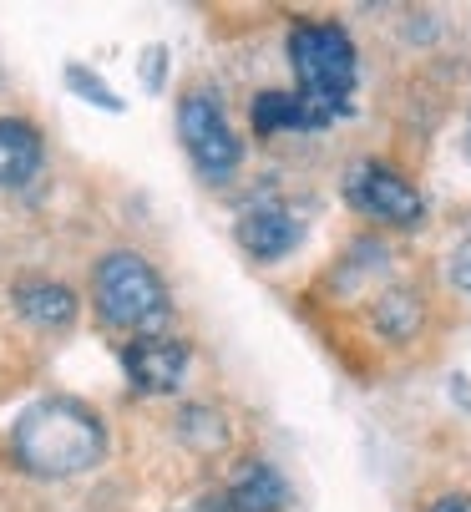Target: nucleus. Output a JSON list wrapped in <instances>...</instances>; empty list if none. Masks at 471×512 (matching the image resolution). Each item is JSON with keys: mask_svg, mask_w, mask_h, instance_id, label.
<instances>
[{"mask_svg": "<svg viewBox=\"0 0 471 512\" xmlns=\"http://www.w3.org/2000/svg\"><path fill=\"white\" fill-rule=\"evenodd\" d=\"M66 87H71L76 97H87L92 107H102V112H122V107H127V102H122V97L97 77V71H92V66H82V61H71V66H66Z\"/></svg>", "mask_w": 471, "mask_h": 512, "instance_id": "obj_13", "label": "nucleus"}, {"mask_svg": "<svg viewBox=\"0 0 471 512\" xmlns=\"http://www.w3.org/2000/svg\"><path fill=\"white\" fill-rule=\"evenodd\" d=\"M345 198L365 218H380V224H396V229H421V218H426L421 188L406 173H396L390 163H375V158H365L345 173Z\"/></svg>", "mask_w": 471, "mask_h": 512, "instance_id": "obj_5", "label": "nucleus"}, {"mask_svg": "<svg viewBox=\"0 0 471 512\" xmlns=\"http://www.w3.org/2000/svg\"><path fill=\"white\" fill-rule=\"evenodd\" d=\"M375 330L385 340L406 345L416 330H421V295H411V289H390V295L375 305Z\"/></svg>", "mask_w": 471, "mask_h": 512, "instance_id": "obj_12", "label": "nucleus"}, {"mask_svg": "<svg viewBox=\"0 0 471 512\" xmlns=\"http://www.w3.org/2000/svg\"><path fill=\"white\" fill-rule=\"evenodd\" d=\"M228 512H284L289 507V482L269 462H244L223 492Z\"/></svg>", "mask_w": 471, "mask_h": 512, "instance_id": "obj_10", "label": "nucleus"}, {"mask_svg": "<svg viewBox=\"0 0 471 512\" xmlns=\"http://www.w3.org/2000/svg\"><path fill=\"white\" fill-rule=\"evenodd\" d=\"M92 300L102 310L107 325L117 330H147L168 315V284L157 279V269L132 254V249H112L97 259L92 269Z\"/></svg>", "mask_w": 471, "mask_h": 512, "instance_id": "obj_3", "label": "nucleus"}, {"mask_svg": "<svg viewBox=\"0 0 471 512\" xmlns=\"http://www.w3.org/2000/svg\"><path fill=\"white\" fill-rule=\"evenodd\" d=\"M163 82H168V51L163 46H147L142 51V87L147 92H163Z\"/></svg>", "mask_w": 471, "mask_h": 512, "instance_id": "obj_14", "label": "nucleus"}, {"mask_svg": "<svg viewBox=\"0 0 471 512\" xmlns=\"http://www.w3.org/2000/svg\"><path fill=\"white\" fill-rule=\"evenodd\" d=\"M289 66H294V92L309 97L314 107H325L335 117L350 112V92L360 77V56L345 26L335 21H299L289 31Z\"/></svg>", "mask_w": 471, "mask_h": 512, "instance_id": "obj_2", "label": "nucleus"}, {"mask_svg": "<svg viewBox=\"0 0 471 512\" xmlns=\"http://www.w3.org/2000/svg\"><path fill=\"white\" fill-rule=\"evenodd\" d=\"M122 371L142 396H168L183 386L188 371V345L173 335H137L132 345H122Z\"/></svg>", "mask_w": 471, "mask_h": 512, "instance_id": "obj_6", "label": "nucleus"}, {"mask_svg": "<svg viewBox=\"0 0 471 512\" xmlns=\"http://www.w3.org/2000/svg\"><path fill=\"white\" fill-rule=\"evenodd\" d=\"M451 279H456V289H466V295H471V239L451 254Z\"/></svg>", "mask_w": 471, "mask_h": 512, "instance_id": "obj_15", "label": "nucleus"}, {"mask_svg": "<svg viewBox=\"0 0 471 512\" xmlns=\"http://www.w3.org/2000/svg\"><path fill=\"white\" fill-rule=\"evenodd\" d=\"M426 512H471V497H466V492H446V497H436Z\"/></svg>", "mask_w": 471, "mask_h": 512, "instance_id": "obj_16", "label": "nucleus"}, {"mask_svg": "<svg viewBox=\"0 0 471 512\" xmlns=\"http://www.w3.org/2000/svg\"><path fill=\"white\" fill-rule=\"evenodd\" d=\"M249 122L259 137H274V132H314V127H330L335 112L314 107L309 97L299 92H259L254 107H249Z\"/></svg>", "mask_w": 471, "mask_h": 512, "instance_id": "obj_8", "label": "nucleus"}, {"mask_svg": "<svg viewBox=\"0 0 471 512\" xmlns=\"http://www.w3.org/2000/svg\"><path fill=\"white\" fill-rule=\"evenodd\" d=\"M11 300H16L21 320H31L41 330H66L76 320V310H82L76 305V289H66L61 279H21L11 289Z\"/></svg>", "mask_w": 471, "mask_h": 512, "instance_id": "obj_9", "label": "nucleus"}, {"mask_svg": "<svg viewBox=\"0 0 471 512\" xmlns=\"http://www.w3.org/2000/svg\"><path fill=\"white\" fill-rule=\"evenodd\" d=\"M239 244H244V254L249 259H259V264H274V259H284V254H294V244H299V218L284 208V203H254L249 213H239Z\"/></svg>", "mask_w": 471, "mask_h": 512, "instance_id": "obj_7", "label": "nucleus"}, {"mask_svg": "<svg viewBox=\"0 0 471 512\" xmlns=\"http://www.w3.org/2000/svg\"><path fill=\"white\" fill-rule=\"evenodd\" d=\"M178 137H183L188 158L198 163V173H208L213 183L233 178V173H239V163H244L239 132L228 127L223 107L208 92H188L183 97V107H178Z\"/></svg>", "mask_w": 471, "mask_h": 512, "instance_id": "obj_4", "label": "nucleus"}, {"mask_svg": "<svg viewBox=\"0 0 471 512\" xmlns=\"http://www.w3.org/2000/svg\"><path fill=\"white\" fill-rule=\"evenodd\" d=\"M107 452V426L87 401L71 396H46L31 411H21L16 431H11V457L21 472L31 477H82L102 462Z\"/></svg>", "mask_w": 471, "mask_h": 512, "instance_id": "obj_1", "label": "nucleus"}, {"mask_svg": "<svg viewBox=\"0 0 471 512\" xmlns=\"http://www.w3.org/2000/svg\"><path fill=\"white\" fill-rule=\"evenodd\" d=\"M466 158H471V132H466Z\"/></svg>", "mask_w": 471, "mask_h": 512, "instance_id": "obj_17", "label": "nucleus"}, {"mask_svg": "<svg viewBox=\"0 0 471 512\" xmlns=\"http://www.w3.org/2000/svg\"><path fill=\"white\" fill-rule=\"evenodd\" d=\"M41 132L21 117H0V188H26L41 173Z\"/></svg>", "mask_w": 471, "mask_h": 512, "instance_id": "obj_11", "label": "nucleus"}]
</instances>
